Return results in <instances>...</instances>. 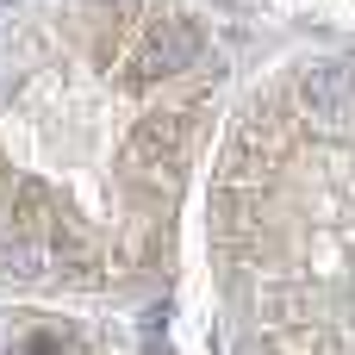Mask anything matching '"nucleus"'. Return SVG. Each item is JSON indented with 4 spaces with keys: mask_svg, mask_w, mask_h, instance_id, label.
Masks as SVG:
<instances>
[{
    "mask_svg": "<svg viewBox=\"0 0 355 355\" xmlns=\"http://www.w3.org/2000/svg\"><path fill=\"white\" fill-rule=\"evenodd\" d=\"M243 355H355V69L306 62L287 119H250L225 175Z\"/></svg>",
    "mask_w": 355,
    "mask_h": 355,
    "instance_id": "nucleus-1",
    "label": "nucleus"
},
{
    "mask_svg": "<svg viewBox=\"0 0 355 355\" xmlns=\"http://www.w3.org/2000/svg\"><path fill=\"white\" fill-rule=\"evenodd\" d=\"M0 355H119V349L81 324H12V318H0Z\"/></svg>",
    "mask_w": 355,
    "mask_h": 355,
    "instance_id": "nucleus-2",
    "label": "nucleus"
}]
</instances>
